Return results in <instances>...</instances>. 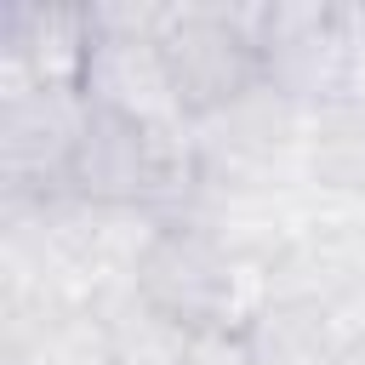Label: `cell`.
<instances>
[]
</instances>
